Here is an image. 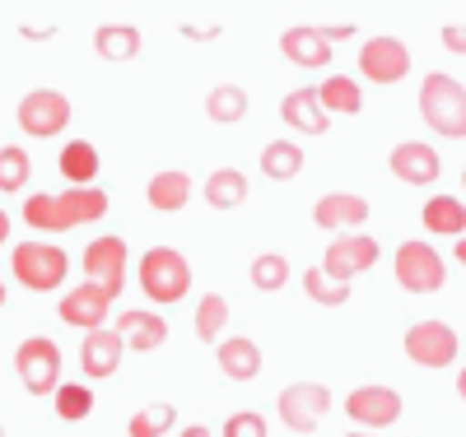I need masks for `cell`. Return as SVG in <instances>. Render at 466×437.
Instances as JSON below:
<instances>
[{
    "instance_id": "3",
    "label": "cell",
    "mask_w": 466,
    "mask_h": 437,
    "mask_svg": "<svg viewBox=\"0 0 466 437\" xmlns=\"http://www.w3.org/2000/svg\"><path fill=\"white\" fill-rule=\"evenodd\" d=\"M140 289L154 303H182L191 293V265L173 247H149L140 256Z\"/></svg>"
},
{
    "instance_id": "27",
    "label": "cell",
    "mask_w": 466,
    "mask_h": 437,
    "mask_svg": "<svg viewBox=\"0 0 466 437\" xmlns=\"http://www.w3.org/2000/svg\"><path fill=\"white\" fill-rule=\"evenodd\" d=\"M424 228L461 237L466 233V205L457 201V195H434V201H424Z\"/></svg>"
},
{
    "instance_id": "35",
    "label": "cell",
    "mask_w": 466,
    "mask_h": 437,
    "mask_svg": "<svg viewBox=\"0 0 466 437\" xmlns=\"http://www.w3.org/2000/svg\"><path fill=\"white\" fill-rule=\"evenodd\" d=\"M303 289H308V298L313 303H327V307H340V303H350V284H336V280H327V274L313 265V270H303Z\"/></svg>"
},
{
    "instance_id": "20",
    "label": "cell",
    "mask_w": 466,
    "mask_h": 437,
    "mask_svg": "<svg viewBox=\"0 0 466 437\" xmlns=\"http://www.w3.org/2000/svg\"><path fill=\"white\" fill-rule=\"evenodd\" d=\"M280 116H285L294 131H303V135H327V122H331V116L322 112V103H318V89H294V94H285Z\"/></svg>"
},
{
    "instance_id": "1",
    "label": "cell",
    "mask_w": 466,
    "mask_h": 437,
    "mask_svg": "<svg viewBox=\"0 0 466 437\" xmlns=\"http://www.w3.org/2000/svg\"><path fill=\"white\" fill-rule=\"evenodd\" d=\"M107 214V195L98 186H70L66 195H28L24 205V223L37 233H66V228H80Z\"/></svg>"
},
{
    "instance_id": "24",
    "label": "cell",
    "mask_w": 466,
    "mask_h": 437,
    "mask_svg": "<svg viewBox=\"0 0 466 437\" xmlns=\"http://www.w3.org/2000/svg\"><path fill=\"white\" fill-rule=\"evenodd\" d=\"M94 52L103 61H131L140 52V28L136 24H103L94 33Z\"/></svg>"
},
{
    "instance_id": "17",
    "label": "cell",
    "mask_w": 466,
    "mask_h": 437,
    "mask_svg": "<svg viewBox=\"0 0 466 437\" xmlns=\"http://www.w3.org/2000/svg\"><path fill=\"white\" fill-rule=\"evenodd\" d=\"M122 353H127V344H122V335H116V331H107V326L85 331L80 363H85L89 377H112L116 368H122Z\"/></svg>"
},
{
    "instance_id": "4",
    "label": "cell",
    "mask_w": 466,
    "mask_h": 437,
    "mask_svg": "<svg viewBox=\"0 0 466 437\" xmlns=\"http://www.w3.org/2000/svg\"><path fill=\"white\" fill-rule=\"evenodd\" d=\"M10 265H15V280H19L24 289H33V293L56 289L66 274H70V256H66L61 247H47V243H24V247H15Z\"/></svg>"
},
{
    "instance_id": "5",
    "label": "cell",
    "mask_w": 466,
    "mask_h": 437,
    "mask_svg": "<svg viewBox=\"0 0 466 437\" xmlns=\"http://www.w3.org/2000/svg\"><path fill=\"white\" fill-rule=\"evenodd\" d=\"M397 284L406 293H439L448 284V265L430 243H401L397 247Z\"/></svg>"
},
{
    "instance_id": "9",
    "label": "cell",
    "mask_w": 466,
    "mask_h": 437,
    "mask_svg": "<svg viewBox=\"0 0 466 437\" xmlns=\"http://www.w3.org/2000/svg\"><path fill=\"white\" fill-rule=\"evenodd\" d=\"M350 33H355V24H331V28L299 24V28L280 33V52L294 65H327L331 61V43H336V37H350Z\"/></svg>"
},
{
    "instance_id": "26",
    "label": "cell",
    "mask_w": 466,
    "mask_h": 437,
    "mask_svg": "<svg viewBox=\"0 0 466 437\" xmlns=\"http://www.w3.org/2000/svg\"><path fill=\"white\" fill-rule=\"evenodd\" d=\"M206 201H210V210H238V205L248 201V177H243L238 168H219V173H210V182H206Z\"/></svg>"
},
{
    "instance_id": "6",
    "label": "cell",
    "mask_w": 466,
    "mask_h": 437,
    "mask_svg": "<svg viewBox=\"0 0 466 437\" xmlns=\"http://www.w3.org/2000/svg\"><path fill=\"white\" fill-rule=\"evenodd\" d=\"M15 372L33 395H47L61 386V349L47 335H33L15 349Z\"/></svg>"
},
{
    "instance_id": "41",
    "label": "cell",
    "mask_w": 466,
    "mask_h": 437,
    "mask_svg": "<svg viewBox=\"0 0 466 437\" xmlns=\"http://www.w3.org/2000/svg\"><path fill=\"white\" fill-rule=\"evenodd\" d=\"M457 395H461V401H466V368L457 372Z\"/></svg>"
},
{
    "instance_id": "40",
    "label": "cell",
    "mask_w": 466,
    "mask_h": 437,
    "mask_svg": "<svg viewBox=\"0 0 466 437\" xmlns=\"http://www.w3.org/2000/svg\"><path fill=\"white\" fill-rule=\"evenodd\" d=\"M457 261H461V265H466V233H461V237H457Z\"/></svg>"
},
{
    "instance_id": "15",
    "label": "cell",
    "mask_w": 466,
    "mask_h": 437,
    "mask_svg": "<svg viewBox=\"0 0 466 437\" xmlns=\"http://www.w3.org/2000/svg\"><path fill=\"white\" fill-rule=\"evenodd\" d=\"M387 164H392V173H397L401 182H410V186H430V182H439V173H443L439 154H434L430 144H420V140H406V144H397Z\"/></svg>"
},
{
    "instance_id": "30",
    "label": "cell",
    "mask_w": 466,
    "mask_h": 437,
    "mask_svg": "<svg viewBox=\"0 0 466 437\" xmlns=\"http://www.w3.org/2000/svg\"><path fill=\"white\" fill-rule=\"evenodd\" d=\"M206 112H210V122H238V116L248 112V94L238 84H219V89H210Z\"/></svg>"
},
{
    "instance_id": "43",
    "label": "cell",
    "mask_w": 466,
    "mask_h": 437,
    "mask_svg": "<svg viewBox=\"0 0 466 437\" xmlns=\"http://www.w3.org/2000/svg\"><path fill=\"white\" fill-rule=\"evenodd\" d=\"M0 307H5V284H0Z\"/></svg>"
},
{
    "instance_id": "42",
    "label": "cell",
    "mask_w": 466,
    "mask_h": 437,
    "mask_svg": "<svg viewBox=\"0 0 466 437\" xmlns=\"http://www.w3.org/2000/svg\"><path fill=\"white\" fill-rule=\"evenodd\" d=\"M345 437H373V432H345Z\"/></svg>"
},
{
    "instance_id": "10",
    "label": "cell",
    "mask_w": 466,
    "mask_h": 437,
    "mask_svg": "<svg viewBox=\"0 0 466 437\" xmlns=\"http://www.w3.org/2000/svg\"><path fill=\"white\" fill-rule=\"evenodd\" d=\"M360 70L369 84H397V79L410 74V52L401 37L382 33V37H369V43L360 47Z\"/></svg>"
},
{
    "instance_id": "34",
    "label": "cell",
    "mask_w": 466,
    "mask_h": 437,
    "mask_svg": "<svg viewBox=\"0 0 466 437\" xmlns=\"http://www.w3.org/2000/svg\"><path fill=\"white\" fill-rule=\"evenodd\" d=\"M173 428V405H145L140 414H131L127 432L131 437H164Z\"/></svg>"
},
{
    "instance_id": "12",
    "label": "cell",
    "mask_w": 466,
    "mask_h": 437,
    "mask_svg": "<svg viewBox=\"0 0 466 437\" xmlns=\"http://www.w3.org/2000/svg\"><path fill=\"white\" fill-rule=\"evenodd\" d=\"M85 274L107 298L122 293V280H127V243L122 237H94L85 247Z\"/></svg>"
},
{
    "instance_id": "37",
    "label": "cell",
    "mask_w": 466,
    "mask_h": 437,
    "mask_svg": "<svg viewBox=\"0 0 466 437\" xmlns=\"http://www.w3.org/2000/svg\"><path fill=\"white\" fill-rule=\"evenodd\" d=\"M443 47L452 56H466V24H443Z\"/></svg>"
},
{
    "instance_id": "25",
    "label": "cell",
    "mask_w": 466,
    "mask_h": 437,
    "mask_svg": "<svg viewBox=\"0 0 466 437\" xmlns=\"http://www.w3.org/2000/svg\"><path fill=\"white\" fill-rule=\"evenodd\" d=\"M261 173H266L270 182L299 177V173H303V149H299L294 140H270V144L261 149Z\"/></svg>"
},
{
    "instance_id": "11",
    "label": "cell",
    "mask_w": 466,
    "mask_h": 437,
    "mask_svg": "<svg viewBox=\"0 0 466 437\" xmlns=\"http://www.w3.org/2000/svg\"><path fill=\"white\" fill-rule=\"evenodd\" d=\"M373 261H378V243H373V237L369 233H345V237H336V243L327 247V261L318 270L327 274V280H336V284H350Z\"/></svg>"
},
{
    "instance_id": "39",
    "label": "cell",
    "mask_w": 466,
    "mask_h": 437,
    "mask_svg": "<svg viewBox=\"0 0 466 437\" xmlns=\"http://www.w3.org/2000/svg\"><path fill=\"white\" fill-rule=\"evenodd\" d=\"M5 237H10V214L0 210V243H5Z\"/></svg>"
},
{
    "instance_id": "44",
    "label": "cell",
    "mask_w": 466,
    "mask_h": 437,
    "mask_svg": "<svg viewBox=\"0 0 466 437\" xmlns=\"http://www.w3.org/2000/svg\"><path fill=\"white\" fill-rule=\"evenodd\" d=\"M461 182H466V168H461Z\"/></svg>"
},
{
    "instance_id": "29",
    "label": "cell",
    "mask_w": 466,
    "mask_h": 437,
    "mask_svg": "<svg viewBox=\"0 0 466 437\" xmlns=\"http://www.w3.org/2000/svg\"><path fill=\"white\" fill-rule=\"evenodd\" d=\"M52 395H56V414H61L66 423H80V419L94 414V391L80 386V382H66V386H56Z\"/></svg>"
},
{
    "instance_id": "8",
    "label": "cell",
    "mask_w": 466,
    "mask_h": 437,
    "mask_svg": "<svg viewBox=\"0 0 466 437\" xmlns=\"http://www.w3.org/2000/svg\"><path fill=\"white\" fill-rule=\"evenodd\" d=\"M19 131L33 135V140H52L66 131L70 122V98L56 94V89H33L28 98H19Z\"/></svg>"
},
{
    "instance_id": "31",
    "label": "cell",
    "mask_w": 466,
    "mask_h": 437,
    "mask_svg": "<svg viewBox=\"0 0 466 437\" xmlns=\"http://www.w3.org/2000/svg\"><path fill=\"white\" fill-rule=\"evenodd\" d=\"M252 284H257L261 293H276L280 284H289V261H285L280 252L257 256V261H252Z\"/></svg>"
},
{
    "instance_id": "32",
    "label": "cell",
    "mask_w": 466,
    "mask_h": 437,
    "mask_svg": "<svg viewBox=\"0 0 466 437\" xmlns=\"http://www.w3.org/2000/svg\"><path fill=\"white\" fill-rule=\"evenodd\" d=\"M228 326V303L219 298V293H206L201 303H197V335L206 340V344H215V335Z\"/></svg>"
},
{
    "instance_id": "36",
    "label": "cell",
    "mask_w": 466,
    "mask_h": 437,
    "mask_svg": "<svg viewBox=\"0 0 466 437\" xmlns=\"http://www.w3.org/2000/svg\"><path fill=\"white\" fill-rule=\"evenodd\" d=\"M224 437H266V419L257 410H238V414H228Z\"/></svg>"
},
{
    "instance_id": "19",
    "label": "cell",
    "mask_w": 466,
    "mask_h": 437,
    "mask_svg": "<svg viewBox=\"0 0 466 437\" xmlns=\"http://www.w3.org/2000/svg\"><path fill=\"white\" fill-rule=\"evenodd\" d=\"M369 219V201L364 195H350V191H331L313 205V223L318 228H360Z\"/></svg>"
},
{
    "instance_id": "14",
    "label": "cell",
    "mask_w": 466,
    "mask_h": 437,
    "mask_svg": "<svg viewBox=\"0 0 466 437\" xmlns=\"http://www.w3.org/2000/svg\"><path fill=\"white\" fill-rule=\"evenodd\" d=\"M345 414L364 428H392L401 419V395L392 386H360L345 395Z\"/></svg>"
},
{
    "instance_id": "23",
    "label": "cell",
    "mask_w": 466,
    "mask_h": 437,
    "mask_svg": "<svg viewBox=\"0 0 466 437\" xmlns=\"http://www.w3.org/2000/svg\"><path fill=\"white\" fill-rule=\"evenodd\" d=\"M145 195H149V205H154V210L173 214V210H182V205L191 201V177H187V173H177V168L154 173V177H149V186H145Z\"/></svg>"
},
{
    "instance_id": "13",
    "label": "cell",
    "mask_w": 466,
    "mask_h": 437,
    "mask_svg": "<svg viewBox=\"0 0 466 437\" xmlns=\"http://www.w3.org/2000/svg\"><path fill=\"white\" fill-rule=\"evenodd\" d=\"M406 353L420 368H448L457 359V331L443 322H415L406 331Z\"/></svg>"
},
{
    "instance_id": "45",
    "label": "cell",
    "mask_w": 466,
    "mask_h": 437,
    "mask_svg": "<svg viewBox=\"0 0 466 437\" xmlns=\"http://www.w3.org/2000/svg\"><path fill=\"white\" fill-rule=\"evenodd\" d=\"M0 437H5V432H0Z\"/></svg>"
},
{
    "instance_id": "33",
    "label": "cell",
    "mask_w": 466,
    "mask_h": 437,
    "mask_svg": "<svg viewBox=\"0 0 466 437\" xmlns=\"http://www.w3.org/2000/svg\"><path fill=\"white\" fill-rule=\"evenodd\" d=\"M28 173H33L28 149H19V144L0 149V191H19V186L28 182Z\"/></svg>"
},
{
    "instance_id": "18",
    "label": "cell",
    "mask_w": 466,
    "mask_h": 437,
    "mask_svg": "<svg viewBox=\"0 0 466 437\" xmlns=\"http://www.w3.org/2000/svg\"><path fill=\"white\" fill-rule=\"evenodd\" d=\"M107 307H112V298H107L98 284H80V289H70V293L61 298V322L85 326V331H98V326L107 322Z\"/></svg>"
},
{
    "instance_id": "21",
    "label": "cell",
    "mask_w": 466,
    "mask_h": 437,
    "mask_svg": "<svg viewBox=\"0 0 466 437\" xmlns=\"http://www.w3.org/2000/svg\"><path fill=\"white\" fill-rule=\"evenodd\" d=\"M219 368H224V377H233V382H252L257 372H261V349L248 340V335H228L224 344H219Z\"/></svg>"
},
{
    "instance_id": "22",
    "label": "cell",
    "mask_w": 466,
    "mask_h": 437,
    "mask_svg": "<svg viewBox=\"0 0 466 437\" xmlns=\"http://www.w3.org/2000/svg\"><path fill=\"white\" fill-rule=\"evenodd\" d=\"M318 103L322 112H340V116H355L364 107V89H360V79H350V74H327L322 84H318Z\"/></svg>"
},
{
    "instance_id": "16",
    "label": "cell",
    "mask_w": 466,
    "mask_h": 437,
    "mask_svg": "<svg viewBox=\"0 0 466 437\" xmlns=\"http://www.w3.org/2000/svg\"><path fill=\"white\" fill-rule=\"evenodd\" d=\"M112 331L122 335L127 349H140V353L159 349V344L168 340V322H164V316H159V312H140V307H131V312L116 316V326H112Z\"/></svg>"
},
{
    "instance_id": "38",
    "label": "cell",
    "mask_w": 466,
    "mask_h": 437,
    "mask_svg": "<svg viewBox=\"0 0 466 437\" xmlns=\"http://www.w3.org/2000/svg\"><path fill=\"white\" fill-rule=\"evenodd\" d=\"M182 437H215V432H210V428H201V423H191V428H187Z\"/></svg>"
},
{
    "instance_id": "7",
    "label": "cell",
    "mask_w": 466,
    "mask_h": 437,
    "mask_svg": "<svg viewBox=\"0 0 466 437\" xmlns=\"http://www.w3.org/2000/svg\"><path fill=\"white\" fill-rule=\"evenodd\" d=\"M276 410L294 432H318V423L331 414V391L318 382H294L276 395Z\"/></svg>"
},
{
    "instance_id": "2",
    "label": "cell",
    "mask_w": 466,
    "mask_h": 437,
    "mask_svg": "<svg viewBox=\"0 0 466 437\" xmlns=\"http://www.w3.org/2000/svg\"><path fill=\"white\" fill-rule=\"evenodd\" d=\"M420 116L430 122V131L448 135V140H461L466 135V89L457 84L452 74H424L420 84Z\"/></svg>"
},
{
    "instance_id": "28",
    "label": "cell",
    "mask_w": 466,
    "mask_h": 437,
    "mask_svg": "<svg viewBox=\"0 0 466 437\" xmlns=\"http://www.w3.org/2000/svg\"><path fill=\"white\" fill-rule=\"evenodd\" d=\"M56 168H61L75 186H89V182L98 177V149H94L89 140H70V144L61 149V158H56Z\"/></svg>"
}]
</instances>
